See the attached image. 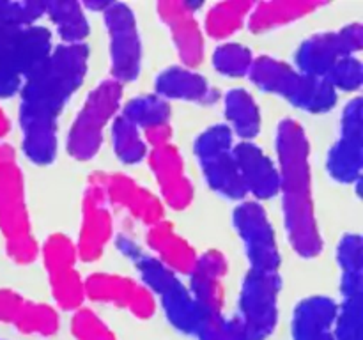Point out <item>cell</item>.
Returning <instances> with one entry per match:
<instances>
[{"label":"cell","mask_w":363,"mask_h":340,"mask_svg":"<svg viewBox=\"0 0 363 340\" xmlns=\"http://www.w3.org/2000/svg\"><path fill=\"white\" fill-rule=\"evenodd\" d=\"M123 94L124 85L113 78L99 81L89 92L67 133L66 149L71 158L77 162H89L98 154L106 124L116 119L117 110L123 103Z\"/></svg>","instance_id":"obj_6"},{"label":"cell","mask_w":363,"mask_h":340,"mask_svg":"<svg viewBox=\"0 0 363 340\" xmlns=\"http://www.w3.org/2000/svg\"><path fill=\"white\" fill-rule=\"evenodd\" d=\"M121 115L144 131L158 124L170 123V105L156 94H142L126 101Z\"/></svg>","instance_id":"obj_30"},{"label":"cell","mask_w":363,"mask_h":340,"mask_svg":"<svg viewBox=\"0 0 363 340\" xmlns=\"http://www.w3.org/2000/svg\"><path fill=\"white\" fill-rule=\"evenodd\" d=\"M234 135L227 124L206 128L194 142V152L201 163L206 183L229 200H245L247 190L233 154Z\"/></svg>","instance_id":"obj_7"},{"label":"cell","mask_w":363,"mask_h":340,"mask_svg":"<svg viewBox=\"0 0 363 340\" xmlns=\"http://www.w3.org/2000/svg\"><path fill=\"white\" fill-rule=\"evenodd\" d=\"M233 223L243 241L250 269L279 273L282 257L266 209L257 200H241L233 211Z\"/></svg>","instance_id":"obj_10"},{"label":"cell","mask_w":363,"mask_h":340,"mask_svg":"<svg viewBox=\"0 0 363 340\" xmlns=\"http://www.w3.org/2000/svg\"><path fill=\"white\" fill-rule=\"evenodd\" d=\"M52 32L41 25H0V66L27 78L52 53Z\"/></svg>","instance_id":"obj_13"},{"label":"cell","mask_w":363,"mask_h":340,"mask_svg":"<svg viewBox=\"0 0 363 340\" xmlns=\"http://www.w3.org/2000/svg\"><path fill=\"white\" fill-rule=\"evenodd\" d=\"M9 131H11V123H9V119H7L6 113H4L2 106H0V138L6 137Z\"/></svg>","instance_id":"obj_45"},{"label":"cell","mask_w":363,"mask_h":340,"mask_svg":"<svg viewBox=\"0 0 363 340\" xmlns=\"http://www.w3.org/2000/svg\"><path fill=\"white\" fill-rule=\"evenodd\" d=\"M82 7L84 9H89V11H98V13H103V11L108 7L110 0H103V2H91V0H87V2H80Z\"/></svg>","instance_id":"obj_44"},{"label":"cell","mask_w":363,"mask_h":340,"mask_svg":"<svg viewBox=\"0 0 363 340\" xmlns=\"http://www.w3.org/2000/svg\"><path fill=\"white\" fill-rule=\"evenodd\" d=\"M85 298L98 303L128 308L137 319H149L156 312V298L142 283L130 276L113 273H94L85 278Z\"/></svg>","instance_id":"obj_16"},{"label":"cell","mask_w":363,"mask_h":340,"mask_svg":"<svg viewBox=\"0 0 363 340\" xmlns=\"http://www.w3.org/2000/svg\"><path fill=\"white\" fill-rule=\"evenodd\" d=\"M362 296L344 298L337 307V317L333 322L335 340H363L362 335Z\"/></svg>","instance_id":"obj_35"},{"label":"cell","mask_w":363,"mask_h":340,"mask_svg":"<svg viewBox=\"0 0 363 340\" xmlns=\"http://www.w3.org/2000/svg\"><path fill=\"white\" fill-rule=\"evenodd\" d=\"M280 195L287 239L301 259H315L323 251V236L312 195L311 142L296 119H282L277 126Z\"/></svg>","instance_id":"obj_2"},{"label":"cell","mask_w":363,"mask_h":340,"mask_svg":"<svg viewBox=\"0 0 363 340\" xmlns=\"http://www.w3.org/2000/svg\"><path fill=\"white\" fill-rule=\"evenodd\" d=\"M145 241L155 257L176 275H190L195 268L199 259L197 250L174 230L172 223L162 220L151 225L145 232Z\"/></svg>","instance_id":"obj_23"},{"label":"cell","mask_w":363,"mask_h":340,"mask_svg":"<svg viewBox=\"0 0 363 340\" xmlns=\"http://www.w3.org/2000/svg\"><path fill=\"white\" fill-rule=\"evenodd\" d=\"M202 4L188 0H162L158 16L169 27L174 46L184 67L195 69L204 60V34L197 21V11Z\"/></svg>","instance_id":"obj_15"},{"label":"cell","mask_w":363,"mask_h":340,"mask_svg":"<svg viewBox=\"0 0 363 340\" xmlns=\"http://www.w3.org/2000/svg\"><path fill=\"white\" fill-rule=\"evenodd\" d=\"M326 2L321 0H273V2L254 4L248 14L247 25L254 34H264L275 28L286 27L293 21L308 16L321 9Z\"/></svg>","instance_id":"obj_24"},{"label":"cell","mask_w":363,"mask_h":340,"mask_svg":"<svg viewBox=\"0 0 363 340\" xmlns=\"http://www.w3.org/2000/svg\"><path fill=\"white\" fill-rule=\"evenodd\" d=\"M110 38V69L119 84L137 80L142 69V41L133 9L124 2H110L103 11Z\"/></svg>","instance_id":"obj_9"},{"label":"cell","mask_w":363,"mask_h":340,"mask_svg":"<svg viewBox=\"0 0 363 340\" xmlns=\"http://www.w3.org/2000/svg\"><path fill=\"white\" fill-rule=\"evenodd\" d=\"M247 195L269 200L280 193L279 166L255 142H240L233 149Z\"/></svg>","instance_id":"obj_20"},{"label":"cell","mask_w":363,"mask_h":340,"mask_svg":"<svg viewBox=\"0 0 363 340\" xmlns=\"http://www.w3.org/2000/svg\"><path fill=\"white\" fill-rule=\"evenodd\" d=\"M325 80L332 85L335 91L354 92L360 91L363 81V64L357 55L342 57L337 60L325 76Z\"/></svg>","instance_id":"obj_37"},{"label":"cell","mask_w":363,"mask_h":340,"mask_svg":"<svg viewBox=\"0 0 363 340\" xmlns=\"http://www.w3.org/2000/svg\"><path fill=\"white\" fill-rule=\"evenodd\" d=\"M71 332L77 340H117L112 329L89 308H78L74 312Z\"/></svg>","instance_id":"obj_39"},{"label":"cell","mask_w":363,"mask_h":340,"mask_svg":"<svg viewBox=\"0 0 363 340\" xmlns=\"http://www.w3.org/2000/svg\"><path fill=\"white\" fill-rule=\"evenodd\" d=\"M89 46L59 45L28 74L20 89L21 149L34 165L57 156V120L87 76Z\"/></svg>","instance_id":"obj_1"},{"label":"cell","mask_w":363,"mask_h":340,"mask_svg":"<svg viewBox=\"0 0 363 340\" xmlns=\"http://www.w3.org/2000/svg\"><path fill=\"white\" fill-rule=\"evenodd\" d=\"M45 14L55 25L62 45H80L89 35V20L80 2L52 0L45 2Z\"/></svg>","instance_id":"obj_26"},{"label":"cell","mask_w":363,"mask_h":340,"mask_svg":"<svg viewBox=\"0 0 363 340\" xmlns=\"http://www.w3.org/2000/svg\"><path fill=\"white\" fill-rule=\"evenodd\" d=\"M362 126V98L357 96L344 106L340 117V135L330 149L326 159V170L337 183H360L363 169Z\"/></svg>","instance_id":"obj_12"},{"label":"cell","mask_w":363,"mask_h":340,"mask_svg":"<svg viewBox=\"0 0 363 340\" xmlns=\"http://www.w3.org/2000/svg\"><path fill=\"white\" fill-rule=\"evenodd\" d=\"M116 244L117 250L137 268L138 275L142 276L152 296H158L170 324L181 333L195 335L204 314L195 303L188 287L179 280V275L167 268L155 255L147 254L128 234H119Z\"/></svg>","instance_id":"obj_3"},{"label":"cell","mask_w":363,"mask_h":340,"mask_svg":"<svg viewBox=\"0 0 363 340\" xmlns=\"http://www.w3.org/2000/svg\"><path fill=\"white\" fill-rule=\"evenodd\" d=\"M11 324L25 335L50 336L59 329V314L46 303H35L25 298Z\"/></svg>","instance_id":"obj_29"},{"label":"cell","mask_w":363,"mask_h":340,"mask_svg":"<svg viewBox=\"0 0 363 340\" xmlns=\"http://www.w3.org/2000/svg\"><path fill=\"white\" fill-rule=\"evenodd\" d=\"M45 14V2L38 0H0V25L7 27H30Z\"/></svg>","instance_id":"obj_38"},{"label":"cell","mask_w":363,"mask_h":340,"mask_svg":"<svg viewBox=\"0 0 363 340\" xmlns=\"http://www.w3.org/2000/svg\"><path fill=\"white\" fill-rule=\"evenodd\" d=\"M43 262H45L46 273L57 271L64 268H74L77 264V244L66 236V234H52L46 237L41 248Z\"/></svg>","instance_id":"obj_34"},{"label":"cell","mask_w":363,"mask_h":340,"mask_svg":"<svg viewBox=\"0 0 363 340\" xmlns=\"http://www.w3.org/2000/svg\"><path fill=\"white\" fill-rule=\"evenodd\" d=\"M282 278L279 273L250 269L241 285L238 319L247 340H266L279 322V294Z\"/></svg>","instance_id":"obj_8"},{"label":"cell","mask_w":363,"mask_h":340,"mask_svg":"<svg viewBox=\"0 0 363 340\" xmlns=\"http://www.w3.org/2000/svg\"><path fill=\"white\" fill-rule=\"evenodd\" d=\"M112 234L113 220L108 198L96 181L89 179L82 200V227L77 243L78 259L84 262L98 261L112 239Z\"/></svg>","instance_id":"obj_14"},{"label":"cell","mask_w":363,"mask_h":340,"mask_svg":"<svg viewBox=\"0 0 363 340\" xmlns=\"http://www.w3.org/2000/svg\"><path fill=\"white\" fill-rule=\"evenodd\" d=\"M199 340H247L238 315H206L195 333Z\"/></svg>","instance_id":"obj_36"},{"label":"cell","mask_w":363,"mask_h":340,"mask_svg":"<svg viewBox=\"0 0 363 340\" xmlns=\"http://www.w3.org/2000/svg\"><path fill=\"white\" fill-rule=\"evenodd\" d=\"M223 110L229 123L227 126L233 135L241 138V142H254L261 133V110L248 91L241 87L230 89L223 98Z\"/></svg>","instance_id":"obj_25"},{"label":"cell","mask_w":363,"mask_h":340,"mask_svg":"<svg viewBox=\"0 0 363 340\" xmlns=\"http://www.w3.org/2000/svg\"><path fill=\"white\" fill-rule=\"evenodd\" d=\"M0 340H2V339H0Z\"/></svg>","instance_id":"obj_46"},{"label":"cell","mask_w":363,"mask_h":340,"mask_svg":"<svg viewBox=\"0 0 363 340\" xmlns=\"http://www.w3.org/2000/svg\"><path fill=\"white\" fill-rule=\"evenodd\" d=\"M342 298L363 296V246L360 234H346L337 246Z\"/></svg>","instance_id":"obj_27"},{"label":"cell","mask_w":363,"mask_h":340,"mask_svg":"<svg viewBox=\"0 0 363 340\" xmlns=\"http://www.w3.org/2000/svg\"><path fill=\"white\" fill-rule=\"evenodd\" d=\"M112 145L119 162L126 165L140 163L147 156V144L140 130L124 119L121 113L112 120Z\"/></svg>","instance_id":"obj_31"},{"label":"cell","mask_w":363,"mask_h":340,"mask_svg":"<svg viewBox=\"0 0 363 340\" xmlns=\"http://www.w3.org/2000/svg\"><path fill=\"white\" fill-rule=\"evenodd\" d=\"M149 166L155 174V179L158 183L160 193H162L165 204L176 211H184L186 208H190L195 197V190L186 176L184 159L179 149L174 144L152 149L149 154Z\"/></svg>","instance_id":"obj_18"},{"label":"cell","mask_w":363,"mask_h":340,"mask_svg":"<svg viewBox=\"0 0 363 340\" xmlns=\"http://www.w3.org/2000/svg\"><path fill=\"white\" fill-rule=\"evenodd\" d=\"M229 269L227 257L220 250L199 255L190 276V294L206 315L223 314V278Z\"/></svg>","instance_id":"obj_19"},{"label":"cell","mask_w":363,"mask_h":340,"mask_svg":"<svg viewBox=\"0 0 363 340\" xmlns=\"http://www.w3.org/2000/svg\"><path fill=\"white\" fill-rule=\"evenodd\" d=\"M23 300L25 298L18 294L16 290L0 289V322L11 324Z\"/></svg>","instance_id":"obj_40"},{"label":"cell","mask_w":363,"mask_h":340,"mask_svg":"<svg viewBox=\"0 0 363 340\" xmlns=\"http://www.w3.org/2000/svg\"><path fill=\"white\" fill-rule=\"evenodd\" d=\"M339 305L330 296H308L296 305L291 319L293 340H335L333 322Z\"/></svg>","instance_id":"obj_22"},{"label":"cell","mask_w":363,"mask_h":340,"mask_svg":"<svg viewBox=\"0 0 363 340\" xmlns=\"http://www.w3.org/2000/svg\"><path fill=\"white\" fill-rule=\"evenodd\" d=\"M362 46V23H350L339 30L319 32L305 39L294 53V62L300 73L325 78L337 60L342 57L357 55Z\"/></svg>","instance_id":"obj_11"},{"label":"cell","mask_w":363,"mask_h":340,"mask_svg":"<svg viewBox=\"0 0 363 340\" xmlns=\"http://www.w3.org/2000/svg\"><path fill=\"white\" fill-rule=\"evenodd\" d=\"M91 179L103 188L110 204L124 208L133 218L140 220L147 227L162 222L165 216L162 200L126 174L94 172Z\"/></svg>","instance_id":"obj_17"},{"label":"cell","mask_w":363,"mask_h":340,"mask_svg":"<svg viewBox=\"0 0 363 340\" xmlns=\"http://www.w3.org/2000/svg\"><path fill=\"white\" fill-rule=\"evenodd\" d=\"M23 85V78L14 71L0 66V98H13Z\"/></svg>","instance_id":"obj_42"},{"label":"cell","mask_w":363,"mask_h":340,"mask_svg":"<svg viewBox=\"0 0 363 340\" xmlns=\"http://www.w3.org/2000/svg\"><path fill=\"white\" fill-rule=\"evenodd\" d=\"M156 96L177 101L201 103V105H211L218 101L220 94L206 76L197 73L195 69L184 66H170L163 69L156 76L155 81Z\"/></svg>","instance_id":"obj_21"},{"label":"cell","mask_w":363,"mask_h":340,"mask_svg":"<svg viewBox=\"0 0 363 340\" xmlns=\"http://www.w3.org/2000/svg\"><path fill=\"white\" fill-rule=\"evenodd\" d=\"M11 162H16V152H14L13 145L6 144V142H0V165Z\"/></svg>","instance_id":"obj_43"},{"label":"cell","mask_w":363,"mask_h":340,"mask_svg":"<svg viewBox=\"0 0 363 340\" xmlns=\"http://www.w3.org/2000/svg\"><path fill=\"white\" fill-rule=\"evenodd\" d=\"M52 296L59 308L77 312L85 300V280L74 268L57 269L48 273Z\"/></svg>","instance_id":"obj_32"},{"label":"cell","mask_w":363,"mask_h":340,"mask_svg":"<svg viewBox=\"0 0 363 340\" xmlns=\"http://www.w3.org/2000/svg\"><path fill=\"white\" fill-rule=\"evenodd\" d=\"M248 78L261 91L280 96L308 113H326L337 105V91L325 78L300 73L296 67L272 55L257 57Z\"/></svg>","instance_id":"obj_4"},{"label":"cell","mask_w":363,"mask_h":340,"mask_svg":"<svg viewBox=\"0 0 363 340\" xmlns=\"http://www.w3.org/2000/svg\"><path fill=\"white\" fill-rule=\"evenodd\" d=\"M252 7H254V4L247 2V0H229V2L213 4L204 18L206 34L216 41L229 39L247 23Z\"/></svg>","instance_id":"obj_28"},{"label":"cell","mask_w":363,"mask_h":340,"mask_svg":"<svg viewBox=\"0 0 363 340\" xmlns=\"http://www.w3.org/2000/svg\"><path fill=\"white\" fill-rule=\"evenodd\" d=\"M213 66L220 74L229 78L248 76L255 57L250 48L240 42H223L213 52Z\"/></svg>","instance_id":"obj_33"},{"label":"cell","mask_w":363,"mask_h":340,"mask_svg":"<svg viewBox=\"0 0 363 340\" xmlns=\"http://www.w3.org/2000/svg\"><path fill=\"white\" fill-rule=\"evenodd\" d=\"M144 140L145 144L151 145L152 149L156 147H163V145L167 144H172V126H170V123L167 124H158V126H152V128H147V130H144Z\"/></svg>","instance_id":"obj_41"},{"label":"cell","mask_w":363,"mask_h":340,"mask_svg":"<svg viewBox=\"0 0 363 340\" xmlns=\"http://www.w3.org/2000/svg\"><path fill=\"white\" fill-rule=\"evenodd\" d=\"M0 232L11 261L25 266L38 259L39 246L32 234L25 179L16 162L0 165Z\"/></svg>","instance_id":"obj_5"}]
</instances>
